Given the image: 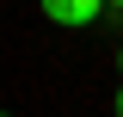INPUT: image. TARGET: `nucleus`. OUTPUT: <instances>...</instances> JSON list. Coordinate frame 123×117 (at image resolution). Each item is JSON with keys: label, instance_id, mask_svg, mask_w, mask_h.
I'll list each match as a JSON object with an SVG mask.
<instances>
[{"label": "nucleus", "instance_id": "obj_4", "mask_svg": "<svg viewBox=\"0 0 123 117\" xmlns=\"http://www.w3.org/2000/svg\"><path fill=\"white\" fill-rule=\"evenodd\" d=\"M117 68H123V49H117Z\"/></svg>", "mask_w": 123, "mask_h": 117}, {"label": "nucleus", "instance_id": "obj_1", "mask_svg": "<svg viewBox=\"0 0 123 117\" xmlns=\"http://www.w3.org/2000/svg\"><path fill=\"white\" fill-rule=\"evenodd\" d=\"M43 13L55 25H92V19L105 13V0H43Z\"/></svg>", "mask_w": 123, "mask_h": 117}, {"label": "nucleus", "instance_id": "obj_3", "mask_svg": "<svg viewBox=\"0 0 123 117\" xmlns=\"http://www.w3.org/2000/svg\"><path fill=\"white\" fill-rule=\"evenodd\" d=\"M105 6H117V13H123V0H105Z\"/></svg>", "mask_w": 123, "mask_h": 117}, {"label": "nucleus", "instance_id": "obj_5", "mask_svg": "<svg viewBox=\"0 0 123 117\" xmlns=\"http://www.w3.org/2000/svg\"><path fill=\"white\" fill-rule=\"evenodd\" d=\"M0 117H6V111H0Z\"/></svg>", "mask_w": 123, "mask_h": 117}, {"label": "nucleus", "instance_id": "obj_2", "mask_svg": "<svg viewBox=\"0 0 123 117\" xmlns=\"http://www.w3.org/2000/svg\"><path fill=\"white\" fill-rule=\"evenodd\" d=\"M111 111H117V117H123V86H117V105H111Z\"/></svg>", "mask_w": 123, "mask_h": 117}]
</instances>
